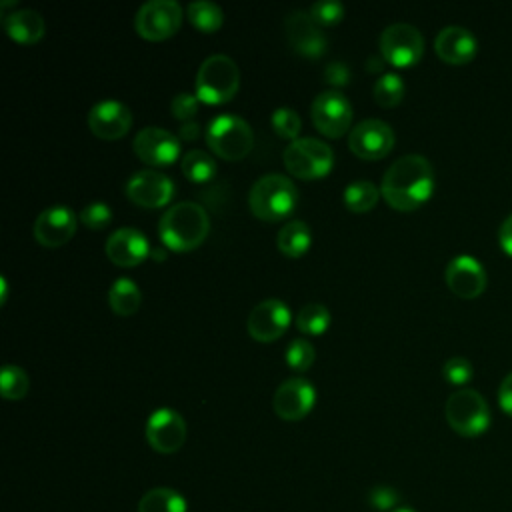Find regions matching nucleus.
I'll return each instance as SVG.
<instances>
[{"label":"nucleus","mask_w":512,"mask_h":512,"mask_svg":"<svg viewBox=\"0 0 512 512\" xmlns=\"http://www.w3.org/2000/svg\"><path fill=\"white\" fill-rule=\"evenodd\" d=\"M210 232L208 212L192 200H182L164 210L158 222V234L162 242L176 250L188 252L200 246Z\"/></svg>","instance_id":"nucleus-2"},{"label":"nucleus","mask_w":512,"mask_h":512,"mask_svg":"<svg viewBox=\"0 0 512 512\" xmlns=\"http://www.w3.org/2000/svg\"><path fill=\"white\" fill-rule=\"evenodd\" d=\"M282 160H284L286 170L292 176L304 178V180H314V178L326 176L332 170L334 152L320 138L300 136L284 148Z\"/></svg>","instance_id":"nucleus-6"},{"label":"nucleus","mask_w":512,"mask_h":512,"mask_svg":"<svg viewBox=\"0 0 512 512\" xmlns=\"http://www.w3.org/2000/svg\"><path fill=\"white\" fill-rule=\"evenodd\" d=\"M138 512H186V500L180 492L168 486H158L142 494Z\"/></svg>","instance_id":"nucleus-26"},{"label":"nucleus","mask_w":512,"mask_h":512,"mask_svg":"<svg viewBox=\"0 0 512 512\" xmlns=\"http://www.w3.org/2000/svg\"><path fill=\"white\" fill-rule=\"evenodd\" d=\"M124 190L134 204L144 208H160L172 200L176 186L170 176L158 170H138L128 178Z\"/></svg>","instance_id":"nucleus-15"},{"label":"nucleus","mask_w":512,"mask_h":512,"mask_svg":"<svg viewBox=\"0 0 512 512\" xmlns=\"http://www.w3.org/2000/svg\"><path fill=\"white\" fill-rule=\"evenodd\" d=\"M312 122L328 138H338L348 132L352 122V104L340 90H324L316 94L310 108Z\"/></svg>","instance_id":"nucleus-10"},{"label":"nucleus","mask_w":512,"mask_h":512,"mask_svg":"<svg viewBox=\"0 0 512 512\" xmlns=\"http://www.w3.org/2000/svg\"><path fill=\"white\" fill-rule=\"evenodd\" d=\"M182 6L176 0H148L134 16L136 32L146 40H164L178 32Z\"/></svg>","instance_id":"nucleus-9"},{"label":"nucleus","mask_w":512,"mask_h":512,"mask_svg":"<svg viewBox=\"0 0 512 512\" xmlns=\"http://www.w3.org/2000/svg\"><path fill=\"white\" fill-rule=\"evenodd\" d=\"M144 434L152 450L160 454H174L186 440V422L180 412L172 408H158L148 416Z\"/></svg>","instance_id":"nucleus-13"},{"label":"nucleus","mask_w":512,"mask_h":512,"mask_svg":"<svg viewBox=\"0 0 512 512\" xmlns=\"http://www.w3.org/2000/svg\"><path fill=\"white\" fill-rule=\"evenodd\" d=\"M132 148L140 160L152 166H168L180 156V140L160 126L142 128L134 136Z\"/></svg>","instance_id":"nucleus-16"},{"label":"nucleus","mask_w":512,"mask_h":512,"mask_svg":"<svg viewBox=\"0 0 512 512\" xmlns=\"http://www.w3.org/2000/svg\"><path fill=\"white\" fill-rule=\"evenodd\" d=\"M444 416L448 426L464 438H476L484 434L492 420L488 402L480 392L472 388H458L452 392L446 400Z\"/></svg>","instance_id":"nucleus-5"},{"label":"nucleus","mask_w":512,"mask_h":512,"mask_svg":"<svg viewBox=\"0 0 512 512\" xmlns=\"http://www.w3.org/2000/svg\"><path fill=\"white\" fill-rule=\"evenodd\" d=\"M322 76H324V82H328L334 90H338V88H342V86L348 84V80H350V68H348L346 62L334 60V62H328V64L324 66Z\"/></svg>","instance_id":"nucleus-39"},{"label":"nucleus","mask_w":512,"mask_h":512,"mask_svg":"<svg viewBox=\"0 0 512 512\" xmlns=\"http://www.w3.org/2000/svg\"><path fill=\"white\" fill-rule=\"evenodd\" d=\"M142 292L138 284L126 276L116 278L108 290V304L118 316H130L140 308Z\"/></svg>","instance_id":"nucleus-25"},{"label":"nucleus","mask_w":512,"mask_h":512,"mask_svg":"<svg viewBox=\"0 0 512 512\" xmlns=\"http://www.w3.org/2000/svg\"><path fill=\"white\" fill-rule=\"evenodd\" d=\"M316 358V350L312 346L310 340L306 338H294L290 340V344L286 346V354L284 360L286 364L294 370V372H304L314 364Z\"/></svg>","instance_id":"nucleus-33"},{"label":"nucleus","mask_w":512,"mask_h":512,"mask_svg":"<svg viewBox=\"0 0 512 512\" xmlns=\"http://www.w3.org/2000/svg\"><path fill=\"white\" fill-rule=\"evenodd\" d=\"M380 188L370 180H356L344 188V204L352 212H368L376 206Z\"/></svg>","instance_id":"nucleus-29"},{"label":"nucleus","mask_w":512,"mask_h":512,"mask_svg":"<svg viewBox=\"0 0 512 512\" xmlns=\"http://www.w3.org/2000/svg\"><path fill=\"white\" fill-rule=\"evenodd\" d=\"M188 20L202 32H216L224 22V12L216 2L194 0L186 6Z\"/></svg>","instance_id":"nucleus-28"},{"label":"nucleus","mask_w":512,"mask_h":512,"mask_svg":"<svg viewBox=\"0 0 512 512\" xmlns=\"http://www.w3.org/2000/svg\"><path fill=\"white\" fill-rule=\"evenodd\" d=\"M368 502L376 510H390V508H394L400 502V494L394 488H390V486H376V488L370 490Z\"/></svg>","instance_id":"nucleus-40"},{"label":"nucleus","mask_w":512,"mask_h":512,"mask_svg":"<svg viewBox=\"0 0 512 512\" xmlns=\"http://www.w3.org/2000/svg\"><path fill=\"white\" fill-rule=\"evenodd\" d=\"M270 122H272V128L276 130L278 136L282 138H288L290 142L300 138V128H302V120H300V114L290 108V106H280L272 112L270 116Z\"/></svg>","instance_id":"nucleus-34"},{"label":"nucleus","mask_w":512,"mask_h":512,"mask_svg":"<svg viewBox=\"0 0 512 512\" xmlns=\"http://www.w3.org/2000/svg\"><path fill=\"white\" fill-rule=\"evenodd\" d=\"M296 326L304 334L318 336L330 326V310L320 302H308L298 310Z\"/></svg>","instance_id":"nucleus-30"},{"label":"nucleus","mask_w":512,"mask_h":512,"mask_svg":"<svg viewBox=\"0 0 512 512\" xmlns=\"http://www.w3.org/2000/svg\"><path fill=\"white\" fill-rule=\"evenodd\" d=\"M78 226V216L74 214V210L70 206L64 204H54L44 208L38 218L34 220L32 232L34 238L48 248H56L66 244Z\"/></svg>","instance_id":"nucleus-17"},{"label":"nucleus","mask_w":512,"mask_h":512,"mask_svg":"<svg viewBox=\"0 0 512 512\" xmlns=\"http://www.w3.org/2000/svg\"><path fill=\"white\" fill-rule=\"evenodd\" d=\"M290 322H292V312L288 304L278 298H266L250 310L246 328L254 340L272 342L288 330Z\"/></svg>","instance_id":"nucleus-14"},{"label":"nucleus","mask_w":512,"mask_h":512,"mask_svg":"<svg viewBox=\"0 0 512 512\" xmlns=\"http://www.w3.org/2000/svg\"><path fill=\"white\" fill-rule=\"evenodd\" d=\"M316 402V390L310 380L302 376L286 378L278 384L272 396V408L278 418L296 422L308 416Z\"/></svg>","instance_id":"nucleus-12"},{"label":"nucleus","mask_w":512,"mask_h":512,"mask_svg":"<svg viewBox=\"0 0 512 512\" xmlns=\"http://www.w3.org/2000/svg\"><path fill=\"white\" fill-rule=\"evenodd\" d=\"M392 512H414V510H410V508H396V510H392Z\"/></svg>","instance_id":"nucleus-45"},{"label":"nucleus","mask_w":512,"mask_h":512,"mask_svg":"<svg viewBox=\"0 0 512 512\" xmlns=\"http://www.w3.org/2000/svg\"><path fill=\"white\" fill-rule=\"evenodd\" d=\"M198 102L200 98L192 92H180L172 98L170 102V112L174 118L182 120V122H188L192 120V116L198 112Z\"/></svg>","instance_id":"nucleus-38"},{"label":"nucleus","mask_w":512,"mask_h":512,"mask_svg":"<svg viewBox=\"0 0 512 512\" xmlns=\"http://www.w3.org/2000/svg\"><path fill=\"white\" fill-rule=\"evenodd\" d=\"M296 204L298 188L288 176L280 172L260 176L248 192V206L252 214L266 222L286 218L296 208Z\"/></svg>","instance_id":"nucleus-3"},{"label":"nucleus","mask_w":512,"mask_h":512,"mask_svg":"<svg viewBox=\"0 0 512 512\" xmlns=\"http://www.w3.org/2000/svg\"><path fill=\"white\" fill-rule=\"evenodd\" d=\"M446 286L460 298L472 300L478 298L486 288V270L470 254H458L454 256L444 270Z\"/></svg>","instance_id":"nucleus-18"},{"label":"nucleus","mask_w":512,"mask_h":512,"mask_svg":"<svg viewBox=\"0 0 512 512\" xmlns=\"http://www.w3.org/2000/svg\"><path fill=\"white\" fill-rule=\"evenodd\" d=\"M2 26L6 34L22 44L38 42L46 32V22L40 12L32 8H20L2 16Z\"/></svg>","instance_id":"nucleus-23"},{"label":"nucleus","mask_w":512,"mask_h":512,"mask_svg":"<svg viewBox=\"0 0 512 512\" xmlns=\"http://www.w3.org/2000/svg\"><path fill=\"white\" fill-rule=\"evenodd\" d=\"M240 88V68L226 54H212L202 60L196 72V96L206 104H224Z\"/></svg>","instance_id":"nucleus-4"},{"label":"nucleus","mask_w":512,"mask_h":512,"mask_svg":"<svg viewBox=\"0 0 512 512\" xmlns=\"http://www.w3.org/2000/svg\"><path fill=\"white\" fill-rule=\"evenodd\" d=\"M198 134H200V124H198V122H194V120L182 122V126L178 128V136H180L182 140H186V142L196 140V138H198Z\"/></svg>","instance_id":"nucleus-43"},{"label":"nucleus","mask_w":512,"mask_h":512,"mask_svg":"<svg viewBox=\"0 0 512 512\" xmlns=\"http://www.w3.org/2000/svg\"><path fill=\"white\" fill-rule=\"evenodd\" d=\"M88 126L98 138L116 140L130 130L132 112L118 100H100L88 112Z\"/></svg>","instance_id":"nucleus-20"},{"label":"nucleus","mask_w":512,"mask_h":512,"mask_svg":"<svg viewBox=\"0 0 512 512\" xmlns=\"http://www.w3.org/2000/svg\"><path fill=\"white\" fill-rule=\"evenodd\" d=\"M378 44L384 60L398 68H408L416 64L424 54V36L416 26L408 22L388 24L380 32Z\"/></svg>","instance_id":"nucleus-8"},{"label":"nucleus","mask_w":512,"mask_h":512,"mask_svg":"<svg viewBox=\"0 0 512 512\" xmlns=\"http://www.w3.org/2000/svg\"><path fill=\"white\" fill-rule=\"evenodd\" d=\"M150 254L148 238L130 226L114 230L106 240V256L118 266H136Z\"/></svg>","instance_id":"nucleus-22"},{"label":"nucleus","mask_w":512,"mask_h":512,"mask_svg":"<svg viewBox=\"0 0 512 512\" xmlns=\"http://www.w3.org/2000/svg\"><path fill=\"white\" fill-rule=\"evenodd\" d=\"M394 146V130L380 118L360 120L350 128L348 148L362 160L384 158Z\"/></svg>","instance_id":"nucleus-11"},{"label":"nucleus","mask_w":512,"mask_h":512,"mask_svg":"<svg viewBox=\"0 0 512 512\" xmlns=\"http://www.w3.org/2000/svg\"><path fill=\"white\" fill-rule=\"evenodd\" d=\"M310 240H312V234L304 220H288L278 230V236H276L278 250L290 258L302 256L310 248Z\"/></svg>","instance_id":"nucleus-24"},{"label":"nucleus","mask_w":512,"mask_h":512,"mask_svg":"<svg viewBox=\"0 0 512 512\" xmlns=\"http://www.w3.org/2000/svg\"><path fill=\"white\" fill-rule=\"evenodd\" d=\"M206 140L214 154L224 160H240L254 146L250 124L236 114H218L208 122Z\"/></svg>","instance_id":"nucleus-7"},{"label":"nucleus","mask_w":512,"mask_h":512,"mask_svg":"<svg viewBox=\"0 0 512 512\" xmlns=\"http://www.w3.org/2000/svg\"><path fill=\"white\" fill-rule=\"evenodd\" d=\"M112 220V210L106 202H90L80 210V222L86 228H104Z\"/></svg>","instance_id":"nucleus-37"},{"label":"nucleus","mask_w":512,"mask_h":512,"mask_svg":"<svg viewBox=\"0 0 512 512\" xmlns=\"http://www.w3.org/2000/svg\"><path fill=\"white\" fill-rule=\"evenodd\" d=\"M0 390L6 400H22L30 390L28 374L16 364H4L0 372Z\"/></svg>","instance_id":"nucleus-32"},{"label":"nucleus","mask_w":512,"mask_h":512,"mask_svg":"<svg viewBox=\"0 0 512 512\" xmlns=\"http://www.w3.org/2000/svg\"><path fill=\"white\" fill-rule=\"evenodd\" d=\"M442 376H444L446 382H450L454 386H464L472 380L474 368H472L470 360H466L464 356H452L444 362Z\"/></svg>","instance_id":"nucleus-36"},{"label":"nucleus","mask_w":512,"mask_h":512,"mask_svg":"<svg viewBox=\"0 0 512 512\" xmlns=\"http://www.w3.org/2000/svg\"><path fill=\"white\" fill-rule=\"evenodd\" d=\"M182 172L184 176L190 180V182H208L216 176V160L206 152V150H188L184 156H182Z\"/></svg>","instance_id":"nucleus-27"},{"label":"nucleus","mask_w":512,"mask_h":512,"mask_svg":"<svg viewBox=\"0 0 512 512\" xmlns=\"http://www.w3.org/2000/svg\"><path fill=\"white\" fill-rule=\"evenodd\" d=\"M308 14L318 26H334L344 16V4L338 0H316L308 8Z\"/></svg>","instance_id":"nucleus-35"},{"label":"nucleus","mask_w":512,"mask_h":512,"mask_svg":"<svg viewBox=\"0 0 512 512\" xmlns=\"http://www.w3.org/2000/svg\"><path fill=\"white\" fill-rule=\"evenodd\" d=\"M286 38L294 52L306 58H318L326 52V36L322 34L320 26L310 18L304 10H292L284 18Z\"/></svg>","instance_id":"nucleus-19"},{"label":"nucleus","mask_w":512,"mask_h":512,"mask_svg":"<svg viewBox=\"0 0 512 512\" xmlns=\"http://www.w3.org/2000/svg\"><path fill=\"white\" fill-rule=\"evenodd\" d=\"M498 242L500 248L512 256V212L502 220L500 230H498Z\"/></svg>","instance_id":"nucleus-42"},{"label":"nucleus","mask_w":512,"mask_h":512,"mask_svg":"<svg viewBox=\"0 0 512 512\" xmlns=\"http://www.w3.org/2000/svg\"><path fill=\"white\" fill-rule=\"evenodd\" d=\"M374 100L382 106V108H394L402 102L404 98V82L396 72H384L372 88Z\"/></svg>","instance_id":"nucleus-31"},{"label":"nucleus","mask_w":512,"mask_h":512,"mask_svg":"<svg viewBox=\"0 0 512 512\" xmlns=\"http://www.w3.org/2000/svg\"><path fill=\"white\" fill-rule=\"evenodd\" d=\"M384 68V56L382 54H372L366 58V70L368 72H380Z\"/></svg>","instance_id":"nucleus-44"},{"label":"nucleus","mask_w":512,"mask_h":512,"mask_svg":"<svg viewBox=\"0 0 512 512\" xmlns=\"http://www.w3.org/2000/svg\"><path fill=\"white\" fill-rule=\"evenodd\" d=\"M434 192V170L426 156L404 154L382 176L380 194L394 210H416Z\"/></svg>","instance_id":"nucleus-1"},{"label":"nucleus","mask_w":512,"mask_h":512,"mask_svg":"<svg viewBox=\"0 0 512 512\" xmlns=\"http://www.w3.org/2000/svg\"><path fill=\"white\" fill-rule=\"evenodd\" d=\"M434 50H436L438 58L444 60L446 64L462 66V64H468L470 60H474V56L478 52V40L468 28L452 24V26H444L436 34Z\"/></svg>","instance_id":"nucleus-21"},{"label":"nucleus","mask_w":512,"mask_h":512,"mask_svg":"<svg viewBox=\"0 0 512 512\" xmlns=\"http://www.w3.org/2000/svg\"><path fill=\"white\" fill-rule=\"evenodd\" d=\"M498 404L502 408V412H506L508 416H512V372H508L498 388Z\"/></svg>","instance_id":"nucleus-41"}]
</instances>
